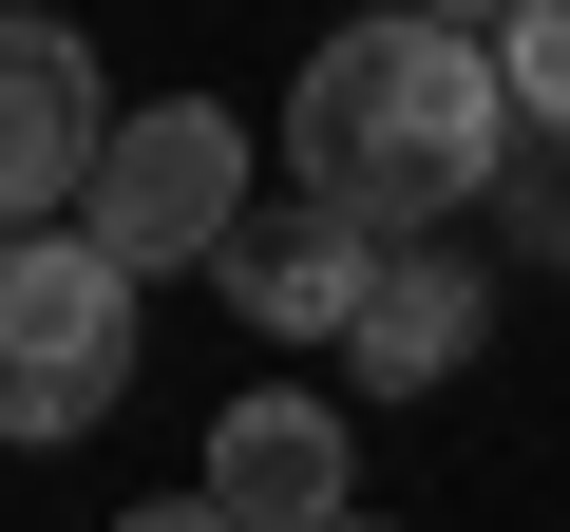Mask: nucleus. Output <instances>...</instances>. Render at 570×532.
Masks as SVG:
<instances>
[{
  "label": "nucleus",
  "instance_id": "obj_3",
  "mask_svg": "<svg viewBox=\"0 0 570 532\" xmlns=\"http://www.w3.org/2000/svg\"><path fill=\"white\" fill-rule=\"evenodd\" d=\"M115 400H134V286L77 228H20L0 247V437H96Z\"/></svg>",
  "mask_w": 570,
  "mask_h": 532
},
{
  "label": "nucleus",
  "instance_id": "obj_7",
  "mask_svg": "<svg viewBox=\"0 0 570 532\" xmlns=\"http://www.w3.org/2000/svg\"><path fill=\"white\" fill-rule=\"evenodd\" d=\"M209 286H228L266 343H343V324H362V286H381V247H362L343 209H305V190H285V209H247V228H228V266H209Z\"/></svg>",
  "mask_w": 570,
  "mask_h": 532
},
{
  "label": "nucleus",
  "instance_id": "obj_4",
  "mask_svg": "<svg viewBox=\"0 0 570 532\" xmlns=\"http://www.w3.org/2000/svg\"><path fill=\"white\" fill-rule=\"evenodd\" d=\"M96 152H115V96H96V58H77L58 20H0V247H20V228H77Z\"/></svg>",
  "mask_w": 570,
  "mask_h": 532
},
{
  "label": "nucleus",
  "instance_id": "obj_10",
  "mask_svg": "<svg viewBox=\"0 0 570 532\" xmlns=\"http://www.w3.org/2000/svg\"><path fill=\"white\" fill-rule=\"evenodd\" d=\"M115 532H228V513H209V494H153V513H115Z\"/></svg>",
  "mask_w": 570,
  "mask_h": 532
},
{
  "label": "nucleus",
  "instance_id": "obj_2",
  "mask_svg": "<svg viewBox=\"0 0 570 532\" xmlns=\"http://www.w3.org/2000/svg\"><path fill=\"white\" fill-rule=\"evenodd\" d=\"M228 228H247V134H228L209 96H153V115H115V152H96V190H77V247L115 266V286L228 266Z\"/></svg>",
  "mask_w": 570,
  "mask_h": 532
},
{
  "label": "nucleus",
  "instance_id": "obj_5",
  "mask_svg": "<svg viewBox=\"0 0 570 532\" xmlns=\"http://www.w3.org/2000/svg\"><path fill=\"white\" fill-rule=\"evenodd\" d=\"M228 532H343V400H305V381H266V400H228L209 418V475H190Z\"/></svg>",
  "mask_w": 570,
  "mask_h": 532
},
{
  "label": "nucleus",
  "instance_id": "obj_11",
  "mask_svg": "<svg viewBox=\"0 0 570 532\" xmlns=\"http://www.w3.org/2000/svg\"><path fill=\"white\" fill-rule=\"evenodd\" d=\"M343 532H381V513H343Z\"/></svg>",
  "mask_w": 570,
  "mask_h": 532
},
{
  "label": "nucleus",
  "instance_id": "obj_6",
  "mask_svg": "<svg viewBox=\"0 0 570 532\" xmlns=\"http://www.w3.org/2000/svg\"><path fill=\"white\" fill-rule=\"evenodd\" d=\"M475 343H494V286H475V266H456V247H381V286H362V324H343V381H362V400H438Z\"/></svg>",
  "mask_w": 570,
  "mask_h": 532
},
{
  "label": "nucleus",
  "instance_id": "obj_1",
  "mask_svg": "<svg viewBox=\"0 0 570 532\" xmlns=\"http://www.w3.org/2000/svg\"><path fill=\"white\" fill-rule=\"evenodd\" d=\"M513 96H494V39L475 20H362L305 58V96H285V190L343 209L362 247H438L494 171H513Z\"/></svg>",
  "mask_w": 570,
  "mask_h": 532
},
{
  "label": "nucleus",
  "instance_id": "obj_8",
  "mask_svg": "<svg viewBox=\"0 0 570 532\" xmlns=\"http://www.w3.org/2000/svg\"><path fill=\"white\" fill-rule=\"evenodd\" d=\"M494 96H513L532 152H570V0H513L494 20Z\"/></svg>",
  "mask_w": 570,
  "mask_h": 532
},
{
  "label": "nucleus",
  "instance_id": "obj_9",
  "mask_svg": "<svg viewBox=\"0 0 570 532\" xmlns=\"http://www.w3.org/2000/svg\"><path fill=\"white\" fill-rule=\"evenodd\" d=\"M494 228H513L532 266H570V152H513V171H494Z\"/></svg>",
  "mask_w": 570,
  "mask_h": 532
}]
</instances>
